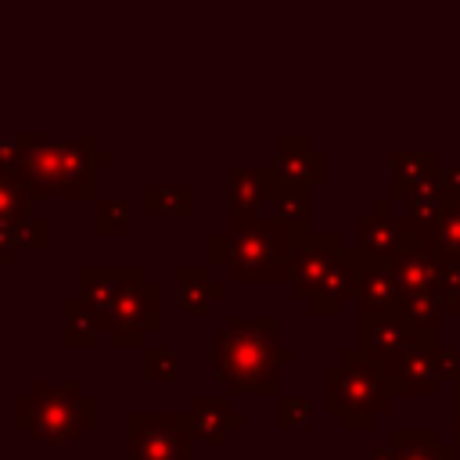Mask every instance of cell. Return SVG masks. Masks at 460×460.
I'll return each instance as SVG.
<instances>
[{"instance_id": "cell-25", "label": "cell", "mask_w": 460, "mask_h": 460, "mask_svg": "<svg viewBox=\"0 0 460 460\" xmlns=\"http://www.w3.org/2000/svg\"><path fill=\"white\" fill-rule=\"evenodd\" d=\"M424 244L438 259H460V198H449L438 219L424 230Z\"/></svg>"}, {"instance_id": "cell-1", "label": "cell", "mask_w": 460, "mask_h": 460, "mask_svg": "<svg viewBox=\"0 0 460 460\" xmlns=\"http://www.w3.org/2000/svg\"><path fill=\"white\" fill-rule=\"evenodd\" d=\"M295 359V349L277 341V316H230L212 334V377L226 395H277V370Z\"/></svg>"}, {"instance_id": "cell-3", "label": "cell", "mask_w": 460, "mask_h": 460, "mask_svg": "<svg viewBox=\"0 0 460 460\" xmlns=\"http://www.w3.org/2000/svg\"><path fill=\"white\" fill-rule=\"evenodd\" d=\"M11 424L40 446H68L97 428V399L79 377L29 381V392L11 399Z\"/></svg>"}, {"instance_id": "cell-24", "label": "cell", "mask_w": 460, "mask_h": 460, "mask_svg": "<svg viewBox=\"0 0 460 460\" xmlns=\"http://www.w3.org/2000/svg\"><path fill=\"white\" fill-rule=\"evenodd\" d=\"M61 316H65V327H61V341L65 349H93L97 338L104 334L93 309L75 295V298H61Z\"/></svg>"}, {"instance_id": "cell-27", "label": "cell", "mask_w": 460, "mask_h": 460, "mask_svg": "<svg viewBox=\"0 0 460 460\" xmlns=\"http://www.w3.org/2000/svg\"><path fill=\"white\" fill-rule=\"evenodd\" d=\"M273 216H277L284 226L309 230V219H313L309 187H298V183H280V187H277V194H273Z\"/></svg>"}, {"instance_id": "cell-33", "label": "cell", "mask_w": 460, "mask_h": 460, "mask_svg": "<svg viewBox=\"0 0 460 460\" xmlns=\"http://www.w3.org/2000/svg\"><path fill=\"white\" fill-rule=\"evenodd\" d=\"M442 190H446V198H460V165L442 169Z\"/></svg>"}, {"instance_id": "cell-23", "label": "cell", "mask_w": 460, "mask_h": 460, "mask_svg": "<svg viewBox=\"0 0 460 460\" xmlns=\"http://www.w3.org/2000/svg\"><path fill=\"white\" fill-rule=\"evenodd\" d=\"M399 313L406 316V323L417 331L420 341H442V295L438 291H406Z\"/></svg>"}, {"instance_id": "cell-28", "label": "cell", "mask_w": 460, "mask_h": 460, "mask_svg": "<svg viewBox=\"0 0 460 460\" xmlns=\"http://www.w3.org/2000/svg\"><path fill=\"white\" fill-rule=\"evenodd\" d=\"M402 201H406V216H413V219L428 230V226L438 219V212L446 208V201H449V198H446V190H442V176H438V180H431V183H424V187L410 190Z\"/></svg>"}, {"instance_id": "cell-20", "label": "cell", "mask_w": 460, "mask_h": 460, "mask_svg": "<svg viewBox=\"0 0 460 460\" xmlns=\"http://www.w3.org/2000/svg\"><path fill=\"white\" fill-rule=\"evenodd\" d=\"M392 172H395L392 201H402L410 190L438 180L442 176V162H438L435 151H395L392 155Z\"/></svg>"}, {"instance_id": "cell-12", "label": "cell", "mask_w": 460, "mask_h": 460, "mask_svg": "<svg viewBox=\"0 0 460 460\" xmlns=\"http://www.w3.org/2000/svg\"><path fill=\"white\" fill-rule=\"evenodd\" d=\"M280 187L277 169H252V165H234L226 169V219L237 216H255L266 201H273Z\"/></svg>"}, {"instance_id": "cell-31", "label": "cell", "mask_w": 460, "mask_h": 460, "mask_svg": "<svg viewBox=\"0 0 460 460\" xmlns=\"http://www.w3.org/2000/svg\"><path fill=\"white\" fill-rule=\"evenodd\" d=\"M144 377L147 381H176L180 377V359L172 349L147 345L144 349Z\"/></svg>"}, {"instance_id": "cell-8", "label": "cell", "mask_w": 460, "mask_h": 460, "mask_svg": "<svg viewBox=\"0 0 460 460\" xmlns=\"http://www.w3.org/2000/svg\"><path fill=\"white\" fill-rule=\"evenodd\" d=\"M388 374L395 399H435L446 381L456 377L460 356L442 341H410L406 349L377 359Z\"/></svg>"}, {"instance_id": "cell-16", "label": "cell", "mask_w": 460, "mask_h": 460, "mask_svg": "<svg viewBox=\"0 0 460 460\" xmlns=\"http://www.w3.org/2000/svg\"><path fill=\"white\" fill-rule=\"evenodd\" d=\"M280 183H298V187H316L323 183V155L309 147L305 137H277V162H273Z\"/></svg>"}, {"instance_id": "cell-29", "label": "cell", "mask_w": 460, "mask_h": 460, "mask_svg": "<svg viewBox=\"0 0 460 460\" xmlns=\"http://www.w3.org/2000/svg\"><path fill=\"white\" fill-rule=\"evenodd\" d=\"M93 230L97 234H129V205H126V198H97Z\"/></svg>"}, {"instance_id": "cell-26", "label": "cell", "mask_w": 460, "mask_h": 460, "mask_svg": "<svg viewBox=\"0 0 460 460\" xmlns=\"http://www.w3.org/2000/svg\"><path fill=\"white\" fill-rule=\"evenodd\" d=\"M32 187L22 176V169H0V223H14L32 216Z\"/></svg>"}, {"instance_id": "cell-17", "label": "cell", "mask_w": 460, "mask_h": 460, "mask_svg": "<svg viewBox=\"0 0 460 460\" xmlns=\"http://www.w3.org/2000/svg\"><path fill=\"white\" fill-rule=\"evenodd\" d=\"M190 413H194L201 442L208 446H226L230 435L244 428V413L230 406V395H194Z\"/></svg>"}, {"instance_id": "cell-14", "label": "cell", "mask_w": 460, "mask_h": 460, "mask_svg": "<svg viewBox=\"0 0 460 460\" xmlns=\"http://www.w3.org/2000/svg\"><path fill=\"white\" fill-rule=\"evenodd\" d=\"M230 295V280H216L212 262H180L176 266V302L190 316H208L212 302Z\"/></svg>"}, {"instance_id": "cell-4", "label": "cell", "mask_w": 460, "mask_h": 460, "mask_svg": "<svg viewBox=\"0 0 460 460\" xmlns=\"http://www.w3.org/2000/svg\"><path fill=\"white\" fill-rule=\"evenodd\" d=\"M395 406V392L377 359L356 356L352 345L323 367V410L338 417L345 431H367L381 413Z\"/></svg>"}, {"instance_id": "cell-18", "label": "cell", "mask_w": 460, "mask_h": 460, "mask_svg": "<svg viewBox=\"0 0 460 460\" xmlns=\"http://www.w3.org/2000/svg\"><path fill=\"white\" fill-rule=\"evenodd\" d=\"M392 266H395V273H399L406 291H435L438 288L442 259L424 244V234L420 237H406L402 248L395 252Z\"/></svg>"}, {"instance_id": "cell-32", "label": "cell", "mask_w": 460, "mask_h": 460, "mask_svg": "<svg viewBox=\"0 0 460 460\" xmlns=\"http://www.w3.org/2000/svg\"><path fill=\"white\" fill-rule=\"evenodd\" d=\"M29 151V137H0V169H18Z\"/></svg>"}, {"instance_id": "cell-10", "label": "cell", "mask_w": 460, "mask_h": 460, "mask_svg": "<svg viewBox=\"0 0 460 460\" xmlns=\"http://www.w3.org/2000/svg\"><path fill=\"white\" fill-rule=\"evenodd\" d=\"M359 252V248H356ZM406 298V288L388 259H370L359 252L356 259V316H377V313H399Z\"/></svg>"}, {"instance_id": "cell-9", "label": "cell", "mask_w": 460, "mask_h": 460, "mask_svg": "<svg viewBox=\"0 0 460 460\" xmlns=\"http://www.w3.org/2000/svg\"><path fill=\"white\" fill-rule=\"evenodd\" d=\"M341 248H345L341 234L334 230L316 234V230H295L280 223V280L288 284L291 298L305 302Z\"/></svg>"}, {"instance_id": "cell-13", "label": "cell", "mask_w": 460, "mask_h": 460, "mask_svg": "<svg viewBox=\"0 0 460 460\" xmlns=\"http://www.w3.org/2000/svg\"><path fill=\"white\" fill-rule=\"evenodd\" d=\"M356 248H341L338 259L331 262V270L323 273V280L316 284V291L305 298V309L313 316H338L345 309V302L356 298Z\"/></svg>"}, {"instance_id": "cell-34", "label": "cell", "mask_w": 460, "mask_h": 460, "mask_svg": "<svg viewBox=\"0 0 460 460\" xmlns=\"http://www.w3.org/2000/svg\"><path fill=\"white\" fill-rule=\"evenodd\" d=\"M367 460H399V453H395V446H392V442H385V446H374Z\"/></svg>"}, {"instance_id": "cell-5", "label": "cell", "mask_w": 460, "mask_h": 460, "mask_svg": "<svg viewBox=\"0 0 460 460\" xmlns=\"http://www.w3.org/2000/svg\"><path fill=\"white\" fill-rule=\"evenodd\" d=\"M208 262L219 266L230 284H284L280 219L262 212L226 219V230L208 237Z\"/></svg>"}, {"instance_id": "cell-11", "label": "cell", "mask_w": 460, "mask_h": 460, "mask_svg": "<svg viewBox=\"0 0 460 460\" xmlns=\"http://www.w3.org/2000/svg\"><path fill=\"white\" fill-rule=\"evenodd\" d=\"M410 341H420L417 331L406 323L402 313H377V316H356V356L367 359H388L392 352L406 349Z\"/></svg>"}, {"instance_id": "cell-19", "label": "cell", "mask_w": 460, "mask_h": 460, "mask_svg": "<svg viewBox=\"0 0 460 460\" xmlns=\"http://www.w3.org/2000/svg\"><path fill=\"white\" fill-rule=\"evenodd\" d=\"M122 266H108V262H83L79 266V298L93 309L101 331L108 323V313H111V302L119 295V284H122Z\"/></svg>"}, {"instance_id": "cell-35", "label": "cell", "mask_w": 460, "mask_h": 460, "mask_svg": "<svg viewBox=\"0 0 460 460\" xmlns=\"http://www.w3.org/2000/svg\"><path fill=\"white\" fill-rule=\"evenodd\" d=\"M442 309H446V316H456V313H460V284L453 288V295L442 298Z\"/></svg>"}, {"instance_id": "cell-7", "label": "cell", "mask_w": 460, "mask_h": 460, "mask_svg": "<svg viewBox=\"0 0 460 460\" xmlns=\"http://www.w3.org/2000/svg\"><path fill=\"white\" fill-rule=\"evenodd\" d=\"M198 442L190 410H133L126 417L129 460H194Z\"/></svg>"}, {"instance_id": "cell-2", "label": "cell", "mask_w": 460, "mask_h": 460, "mask_svg": "<svg viewBox=\"0 0 460 460\" xmlns=\"http://www.w3.org/2000/svg\"><path fill=\"white\" fill-rule=\"evenodd\" d=\"M111 162L115 158L108 151H97L93 137H29V151L18 169L36 198L93 201L97 169H108Z\"/></svg>"}, {"instance_id": "cell-30", "label": "cell", "mask_w": 460, "mask_h": 460, "mask_svg": "<svg viewBox=\"0 0 460 460\" xmlns=\"http://www.w3.org/2000/svg\"><path fill=\"white\" fill-rule=\"evenodd\" d=\"M309 417H313L309 399H302V395H273V424H277L280 431L305 428Z\"/></svg>"}, {"instance_id": "cell-15", "label": "cell", "mask_w": 460, "mask_h": 460, "mask_svg": "<svg viewBox=\"0 0 460 460\" xmlns=\"http://www.w3.org/2000/svg\"><path fill=\"white\" fill-rule=\"evenodd\" d=\"M406 234H399V226L392 223V198H377L370 216L356 219V248L370 259H395V252L402 248Z\"/></svg>"}, {"instance_id": "cell-6", "label": "cell", "mask_w": 460, "mask_h": 460, "mask_svg": "<svg viewBox=\"0 0 460 460\" xmlns=\"http://www.w3.org/2000/svg\"><path fill=\"white\" fill-rule=\"evenodd\" d=\"M158 331H162V284L151 280L140 262H126L104 334L111 338V349H144L147 334Z\"/></svg>"}, {"instance_id": "cell-22", "label": "cell", "mask_w": 460, "mask_h": 460, "mask_svg": "<svg viewBox=\"0 0 460 460\" xmlns=\"http://www.w3.org/2000/svg\"><path fill=\"white\" fill-rule=\"evenodd\" d=\"M144 216L190 219L194 216V187L190 183H147L144 187Z\"/></svg>"}, {"instance_id": "cell-21", "label": "cell", "mask_w": 460, "mask_h": 460, "mask_svg": "<svg viewBox=\"0 0 460 460\" xmlns=\"http://www.w3.org/2000/svg\"><path fill=\"white\" fill-rule=\"evenodd\" d=\"M388 442L395 446L399 460H453L460 449L456 442H446L435 428H395Z\"/></svg>"}]
</instances>
